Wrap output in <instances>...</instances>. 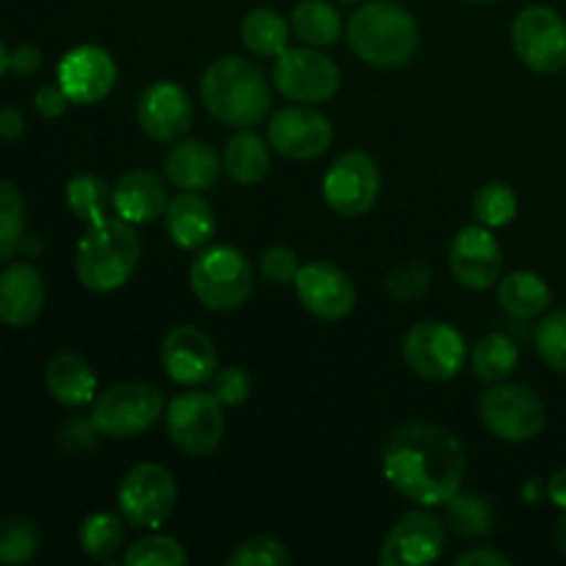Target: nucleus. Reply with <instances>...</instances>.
<instances>
[{
  "label": "nucleus",
  "instance_id": "a878e982",
  "mask_svg": "<svg viewBox=\"0 0 566 566\" xmlns=\"http://www.w3.org/2000/svg\"><path fill=\"white\" fill-rule=\"evenodd\" d=\"M497 302L514 318H536L545 313L553 302L547 282L534 271H514L497 285Z\"/></svg>",
  "mask_w": 566,
  "mask_h": 566
},
{
  "label": "nucleus",
  "instance_id": "393cba45",
  "mask_svg": "<svg viewBox=\"0 0 566 566\" xmlns=\"http://www.w3.org/2000/svg\"><path fill=\"white\" fill-rule=\"evenodd\" d=\"M44 385H48L50 396L61 403V407H86L97 390V376H94L92 365L75 352H61L44 368Z\"/></svg>",
  "mask_w": 566,
  "mask_h": 566
},
{
  "label": "nucleus",
  "instance_id": "c03bdc74",
  "mask_svg": "<svg viewBox=\"0 0 566 566\" xmlns=\"http://www.w3.org/2000/svg\"><path fill=\"white\" fill-rule=\"evenodd\" d=\"M33 103H36V111L44 116V119H59V116L66 111V105H70V97H66L61 86L48 83V86L39 88Z\"/></svg>",
  "mask_w": 566,
  "mask_h": 566
},
{
  "label": "nucleus",
  "instance_id": "f257e3e1",
  "mask_svg": "<svg viewBox=\"0 0 566 566\" xmlns=\"http://www.w3.org/2000/svg\"><path fill=\"white\" fill-rule=\"evenodd\" d=\"M385 479L407 501L437 506L462 486V442L434 423H409L398 429L381 453Z\"/></svg>",
  "mask_w": 566,
  "mask_h": 566
},
{
  "label": "nucleus",
  "instance_id": "79ce46f5",
  "mask_svg": "<svg viewBox=\"0 0 566 566\" xmlns=\"http://www.w3.org/2000/svg\"><path fill=\"white\" fill-rule=\"evenodd\" d=\"M260 269H263V276L271 285H287V282H296V274L302 265H298V258L293 249L271 247L260 258Z\"/></svg>",
  "mask_w": 566,
  "mask_h": 566
},
{
  "label": "nucleus",
  "instance_id": "a18cd8bd",
  "mask_svg": "<svg viewBox=\"0 0 566 566\" xmlns=\"http://www.w3.org/2000/svg\"><path fill=\"white\" fill-rule=\"evenodd\" d=\"M39 66H42V50H39L36 44H20V48L11 50V70H14L17 75L28 77L33 75Z\"/></svg>",
  "mask_w": 566,
  "mask_h": 566
},
{
  "label": "nucleus",
  "instance_id": "0eeeda50",
  "mask_svg": "<svg viewBox=\"0 0 566 566\" xmlns=\"http://www.w3.org/2000/svg\"><path fill=\"white\" fill-rule=\"evenodd\" d=\"M166 431H169L171 446L186 457H208L224 437L221 401L213 392H180L166 407Z\"/></svg>",
  "mask_w": 566,
  "mask_h": 566
},
{
  "label": "nucleus",
  "instance_id": "bb28decb",
  "mask_svg": "<svg viewBox=\"0 0 566 566\" xmlns=\"http://www.w3.org/2000/svg\"><path fill=\"white\" fill-rule=\"evenodd\" d=\"M221 164H224V171L232 180L241 182V186H254V182L263 180L271 169L269 144L247 127V130H241L238 136L230 138Z\"/></svg>",
  "mask_w": 566,
  "mask_h": 566
},
{
  "label": "nucleus",
  "instance_id": "cd10ccee",
  "mask_svg": "<svg viewBox=\"0 0 566 566\" xmlns=\"http://www.w3.org/2000/svg\"><path fill=\"white\" fill-rule=\"evenodd\" d=\"M241 39L249 48V53L260 55V59H276V55L287 48L291 28H287L285 17H282L280 11L254 9L249 11L247 20H243Z\"/></svg>",
  "mask_w": 566,
  "mask_h": 566
},
{
  "label": "nucleus",
  "instance_id": "4be33fe9",
  "mask_svg": "<svg viewBox=\"0 0 566 566\" xmlns=\"http://www.w3.org/2000/svg\"><path fill=\"white\" fill-rule=\"evenodd\" d=\"M169 193L164 180L147 169H133L114 186V210L130 224H147L166 213Z\"/></svg>",
  "mask_w": 566,
  "mask_h": 566
},
{
  "label": "nucleus",
  "instance_id": "20e7f679",
  "mask_svg": "<svg viewBox=\"0 0 566 566\" xmlns=\"http://www.w3.org/2000/svg\"><path fill=\"white\" fill-rule=\"evenodd\" d=\"M142 260V241L130 221L108 216L99 224L88 227L77 243L75 271L77 280L92 293H111L125 285Z\"/></svg>",
  "mask_w": 566,
  "mask_h": 566
},
{
  "label": "nucleus",
  "instance_id": "ddd939ff",
  "mask_svg": "<svg viewBox=\"0 0 566 566\" xmlns=\"http://www.w3.org/2000/svg\"><path fill=\"white\" fill-rule=\"evenodd\" d=\"M381 191L379 166L365 153H343L324 177V202L337 216H363Z\"/></svg>",
  "mask_w": 566,
  "mask_h": 566
},
{
  "label": "nucleus",
  "instance_id": "6e6552de",
  "mask_svg": "<svg viewBox=\"0 0 566 566\" xmlns=\"http://www.w3.org/2000/svg\"><path fill=\"white\" fill-rule=\"evenodd\" d=\"M116 501H119L122 517L130 525H136V528H158L175 512L177 481L164 464H136L122 479Z\"/></svg>",
  "mask_w": 566,
  "mask_h": 566
},
{
  "label": "nucleus",
  "instance_id": "2f4dec72",
  "mask_svg": "<svg viewBox=\"0 0 566 566\" xmlns=\"http://www.w3.org/2000/svg\"><path fill=\"white\" fill-rule=\"evenodd\" d=\"M520 363V352L514 346V340L509 335H501V332H492V335L481 337L479 346L473 352V370L481 381H490V385H497V381L509 379L514 374Z\"/></svg>",
  "mask_w": 566,
  "mask_h": 566
},
{
  "label": "nucleus",
  "instance_id": "412c9836",
  "mask_svg": "<svg viewBox=\"0 0 566 566\" xmlns=\"http://www.w3.org/2000/svg\"><path fill=\"white\" fill-rule=\"evenodd\" d=\"M48 287L31 263H11L0 271V324L31 326L42 315Z\"/></svg>",
  "mask_w": 566,
  "mask_h": 566
},
{
  "label": "nucleus",
  "instance_id": "58836bf2",
  "mask_svg": "<svg viewBox=\"0 0 566 566\" xmlns=\"http://www.w3.org/2000/svg\"><path fill=\"white\" fill-rule=\"evenodd\" d=\"M293 556L280 539L271 536H254V539L243 542L235 547L227 564L230 566H285L291 564Z\"/></svg>",
  "mask_w": 566,
  "mask_h": 566
},
{
  "label": "nucleus",
  "instance_id": "5701e85b",
  "mask_svg": "<svg viewBox=\"0 0 566 566\" xmlns=\"http://www.w3.org/2000/svg\"><path fill=\"white\" fill-rule=\"evenodd\" d=\"M219 153L208 142H180L166 155V177L180 191H210L219 180Z\"/></svg>",
  "mask_w": 566,
  "mask_h": 566
},
{
  "label": "nucleus",
  "instance_id": "49530a36",
  "mask_svg": "<svg viewBox=\"0 0 566 566\" xmlns=\"http://www.w3.org/2000/svg\"><path fill=\"white\" fill-rule=\"evenodd\" d=\"M512 558L503 556V553L490 551V547H473V551L462 553L457 558V566H509Z\"/></svg>",
  "mask_w": 566,
  "mask_h": 566
},
{
  "label": "nucleus",
  "instance_id": "c756f323",
  "mask_svg": "<svg viewBox=\"0 0 566 566\" xmlns=\"http://www.w3.org/2000/svg\"><path fill=\"white\" fill-rule=\"evenodd\" d=\"M66 205L77 219L94 227L108 219V210L114 208V188L97 175H75L66 182Z\"/></svg>",
  "mask_w": 566,
  "mask_h": 566
},
{
  "label": "nucleus",
  "instance_id": "423d86ee",
  "mask_svg": "<svg viewBox=\"0 0 566 566\" xmlns=\"http://www.w3.org/2000/svg\"><path fill=\"white\" fill-rule=\"evenodd\" d=\"M164 412V396L147 381H119L99 392L92 407L97 431L111 440H127L153 429Z\"/></svg>",
  "mask_w": 566,
  "mask_h": 566
},
{
  "label": "nucleus",
  "instance_id": "3c124183",
  "mask_svg": "<svg viewBox=\"0 0 566 566\" xmlns=\"http://www.w3.org/2000/svg\"><path fill=\"white\" fill-rule=\"evenodd\" d=\"M20 252H25L28 258H36V254L42 252V241H39L36 235H25V238H22V247H20Z\"/></svg>",
  "mask_w": 566,
  "mask_h": 566
},
{
  "label": "nucleus",
  "instance_id": "5fc2aeb1",
  "mask_svg": "<svg viewBox=\"0 0 566 566\" xmlns=\"http://www.w3.org/2000/svg\"><path fill=\"white\" fill-rule=\"evenodd\" d=\"M473 3H492V0H473Z\"/></svg>",
  "mask_w": 566,
  "mask_h": 566
},
{
  "label": "nucleus",
  "instance_id": "f704fd0d",
  "mask_svg": "<svg viewBox=\"0 0 566 566\" xmlns=\"http://www.w3.org/2000/svg\"><path fill=\"white\" fill-rule=\"evenodd\" d=\"M39 553V531L28 517L0 520V564L20 566Z\"/></svg>",
  "mask_w": 566,
  "mask_h": 566
},
{
  "label": "nucleus",
  "instance_id": "f03ea898",
  "mask_svg": "<svg viewBox=\"0 0 566 566\" xmlns=\"http://www.w3.org/2000/svg\"><path fill=\"white\" fill-rule=\"evenodd\" d=\"M202 103L221 125L247 130L263 122L271 108V88L254 61L224 55L202 75Z\"/></svg>",
  "mask_w": 566,
  "mask_h": 566
},
{
  "label": "nucleus",
  "instance_id": "8fccbe9b",
  "mask_svg": "<svg viewBox=\"0 0 566 566\" xmlns=\"http://www.w3.org/2000/svg\"><path fill=\"white\" fill-rule=\"evenodd\" d=\"M542 490H545V484H542L539 479H531L528 484L523 486L525 503H539L542 501Z\"/></svg>",
  "mask_w": 566,
  "mask_h": 566
},
{
  "label": "nucleus",
  "instance_id": "7c9ffc66",
  "mask_svg": "<svg viewBox=\"0 0 566 566\" xmlns=\"http://www.w3.org/2000/svg\"><path fill=\"white\" fill-rule=\"evenodd\" d=\"M448 523H451L453 534L464 536V539H479L486 536L495 525V509L486 497L473 495V492H457L446 501Z\"/></svg>",
  "mask_w": 566,
  "mask_h": 566
},
{
  "label": "nucleus",
  "instance_id": "de8ad7c7",
  "mask_svg": "<svg viewBox=\"0 0 566 566\" xmlns=\"http://www.w3.org/2000/svg\"><path fill=\"white\" fill-rule=\"evenodd\" d=\"M22 133H25V116L17 108H11V105L0 108V138L3 142H17Z\"/></svg>",
  "mask_w": 566,
  "mask_h": 566
},
{
  "label": "nucleus",
  "instance_id": "4468645a",
  "mask_svg": "<svg viewBox=\"0 0 566 566\" xmlns=\"http://www.w3.org/2000/svg\"><path fill=\"white\" fill-rule=\"evenodd\" d=\"M332 122L310 105H291L271 116L269 144L287 160L318 158L332 144Z\"/></svg>",
  "mask_w": 566,
  "mask_h": 566
},
{
  "label": "nucleus",
  "instance_id": "39448f33",
  "mask_svg": "<svg viewBox=\"0 0 566 566\" xmlns=\"http://www.w3.org/2000/svg\"><path fill=\"white\" fill-rule=\"evenodd\" d=\"M191 291L199 302L216 313L243 307L252 296L254 274L247 254L230 243H219L199 254L191 263Z\"/></svg>",
  "mask_w": 566,
  "mask_h": 566
},
{
  "label": "nucleus",
  "instance_id": "6ab92c4d",
  "mask_svg": "<svg viewBox=\"0 0 566 566\" xmlns=\"http://www.w3.org/2000/svg\"><path fill=\"white\" fill-rule=\"evenodd\" d=\"M451 271L459 285L486 291L503 274V249L490 227L473 224L457 232L451 243Z\"/></svg>",
  "mask_w": 566,
  "mask_h": 566
},
{
  "label": "nucleus",
  "instance_id": "a211bd4d",
  "mask_svg": "<svg viewBox=\"0 0 566 566\" xmlns=\"http://www.w3.org/2000/svg\"><path fill=\"white\" fill-rule=\"evenodd\" d=\"M136 114L142 130L164 144L180 142L193 125L191 97L186 88L171 81H158L144 88Z\"/></svg>",
  "mask_w": 566,
  "mask_h": 566
},
{
  "label": "nucleus",
  "instance_id": "7ed1b4c3",
  "mask_svg": "<svg viewBox=\"0 0 566 566\" xmlns=\"http://www.w3.org/2000/svg\"><path fill=\"white\" fill-rule=\"evenodd\" d=\"M348 44L359 61L379 70L409 64L418 53V22L392 0H374L354 11L348 22Z\"/></svg>",
  "mask_w": 566,
  "mask_h": 566
},
{
  "label": "nucleus",
  "instance_id": "a19ab883",
  "mask_svg": "<svg viewBox=\"0 0 566 566\" xmlns=\"http://www.w3.org/2000/svg\"><path fill=\"white\" fill-rule=\"evenodd\" d=\"M210 390L219 398L221 407H238L252 392V379H249V374L243 368L230 365V368L216 370L213 379H210Z\"/></svg>",
  "mask_w": 566,
  "mask_h": 566
},
{
  "label": "nucleus",
  "instance_id": "6e6d98bb",
  "mask_svg": "<svg viewBox=\"0 0 566 566\" xmlns=\"http://www.w3.org/2000/svg\"><path fill=\"white\" fill-rule=\"evenodd\" d=\"M340 3H359V0H340Z\"/></svg>",
  "mask_w": 566,
  "mask_h": 566
},
{
  "label": "nucleus",
  "instance_id": "9d476101",
  "mask_svg": "<svg viewBox=\"0 0 566 566\" xmlns=\"http://www.w3.org/2000/svg\"><path fill=\"white\" fill-rule=\"evenodd\" d=\"M514 53L528 70L553 75L566 66V20L551 6H528L512 25Z\"/></svg>",
  "mask_w": 566,
  "mask_h": 566
},
{
  "label": "nucleus",
  "instance_id": "c85d7f7f",
  "mask_svg": "<svg viewBox=\"0 0 566 566\" xmlns=\"http://www.w3.org/2000/svg\"><path fill=\"white\" fill-rule=\"evenodd\" d=\"M291 28L304 44H310V48H324V44H335L340 39L343 22L340 14L326 0H302L293 9Z\"/></svg>",
  "mask_w": 566,
  "mask_h": 566
},
{
  "label": "nucleus",
  "instance_id": "1a4fd4ad",
  "mask_svg": "<svg viewBox=\"0 0 566 566\" xmlns=\"http://www.w3.org/2000/svg\"><path fill=\"white\" fill-rule=\"evenodd\" d=\"M481 420L495 434L506 442H528L542 434L547 423V412L542 398L525 385H501L497 381L492 390L481 398Z\"/></svg>",
  "mask_w": 566,
  "mask_h": 566
},
{
  "label": "nucleus",
  "instance_id": "b1692460",
  "mask_svg": "<svg viewBox=\"0 0 566 566\" xmlns=\"http://www.w3.org/2000/svg\"><path fill=\"white\" fill-rule=\"evenodd\" d=\"M166 232L180 249H202L216 232L213 208L199 191H182L166 205Z\"/></svg>",
  "mask_w": 566,
  "mask_h": 566
},
{
  "label": "nucleus",
  "instance_id": "4c0bfd02",
  "mask_svg": "<svg viewBox=\"0 0 566 566\" xmlns=\"http://www.w3.org/2000/svg\"><path fill=\"white\" fill-rule=\"evenodd\" d=\"M536 348L553 370L566 374V310H556L542 318L536 326Z\"/></svg>",
  "mask_w": 566,
  "mask_h": 566
},
{
  "label": "nucleus",
  "instance_id": "2eb2a0df",
  "mask_svg": "<svg viewBox=\"0 0 566 566\" xmlns=\"http://www.w3.org/2000/svg\"><path fill=\"white\" fill-rule=\"evenodd\" d=\"M296 293L302 307L324 321L346 318L357 304V287H354L352 276L324 260H315V263L298 269Z\"/></svg>",
  "mask_w": 566,
  "mask_h": 566
},
{
  "label": "nucleus",
  "instance_id": "f8f14e48",
  "mask_svg": "<svg viewBox=\"0 0 566 566\" xmlns=\"http://www.w3.org/2000/svg\"><path fill=\"white\" fill-rule=\"evenodd\" d=\"M274 86L293 103H324L340 88V70L310 44L285 48L274 61Z\"/></svg>",
  "mask_w": 566,
  "mask_h": 566
},
{
  "label": "nucleus",
  "instance_id": "864d4df0",
  "mask_svg": "<svg viewBox=\"0 0 566 566\" xmlns=\"http://www.w3.org/2000/svg\"><path fill=\"white\" fill-rule=\"evenodd\" d=\"M6 70H11V53L6 50V44L0 42V77L6 75Z\"/></svg>",
  "mask_w": 566,
  "mask_h": 566
},
{
  "label": "nucleus",
  "instance_id": "9b49d317",
  "mask_svg": "<svg viewBox=\"0 0 566 566\" xmlns=\"http://www.w3.org/2000/svg\"><path fill=\"white\" fill-rule=\"evenodd\" d=\"M468 346L462 332L442 321L415 324L403 337V363L412 374L429 381H448L462 370Z\"/></svg>",
  "mask_w": 566,
  "mask_h": 566
},
{
  "label": "nucleus",
  "instance_id": "37998d69",
  "mask_svg": "<svg viewBox=\"0 0 566 566\" xmlns=\"http://www.w3.org/2000/svg\"><path fill=\"white\" fill-rule=\"evenodd\" d=\"M97 426H94V420H70V423L61 429V446L66 448L70 453H81V451H88V448L97 442Z\"/></svg>",
  "mask_w": 566,
  "mask_h": 566
},
{
  "label": "nucleus",
  "instance_id": "e433bc0d",
  "mask_svg": "<svg viewBox=\"0 0 566 566\" xmlns=\"http://www.w3.org/2000/svg\"><path fill=\"white\" fill-rule=\"evenodd\" d=\"M127 566H186L188 553L171 536H144L125 553Z\"/></svg>",
  "mask_w": 566,
  "mask_h": 566
},
{
  "label": "nucleus",
  "instance_id": "473e14b6",
  "mask_svg": "<svg viewBox=\"0 0 566 566\" xmlns=\"http://www.w3.org/2000/svg\"><path fill=\"white\" fill-rule=\"evenodd\" d=\"M77 536H81V547L86 556L97 558V562H105V558L119 553L122 545H125V523H122L116 514H108V512L88 514V517L81 523Z\"/></svg>",
  "mask_w": 566,
  "mask_h": 566
},
{
  "label": "nucleus",
  "instance_id": "aec40b11",
  "mask_svg": "<svg viewBox=\"0 0 566 566\" xmlns=\"http://www.w3.org/2000/svg\"><path fill=\"white\" fill-rule=\"evenodd\" d=\"M160 363L166 376L182 387H197L202 381L213 379L219 370V354L213 340L197 326H175L164 337L160 346Z\"/></svg>",
  "mask_w": 566,
  "mask_h": 566
},
{
  "label": "nucleus",
  "instance_id": "f3484780",
  "mask_svg": "<svg viewBox=\"0 0 566 566\" xmlns=\"http://www.w3.org/2000/svg\"><path fill=\"white\" fill-rule=\"evenodd\" d=\"M446 545L442 523L429 512H407L381 545V566H423L437 562Z\"/></svg>",
  "mask_w": 566,
  "mask_h": 566
},
{
  "label": "nucleus",
  "instance_id": "09e8293b",
  "mask_svg": "<svg viewBox=\"0 0 566 566\" xmlns=\"http://www.w3.org/2000/svg\"><path fill=\"white\" fill-rule=\"evenodd\" d=\"M547 495H551V501L556 503L558 509H564L566 512V468L553 475L551 484H547Z\"/></svg>",
  "mask_w": 566,
  "mask_h": 566
},
{
  "label": "nucleus",
  "instance_id": "dca6fc26",
  "mask_svg": "<svg viewBox=\"0 0 566 566\" xmlns=\"http://www.w3.org/2000/svg\"><path fill=\"white\" fill-rule=\"evenodd\" d=\"M59 86L75 105H94L108 97L116 86V64L108 50L81 44L70 50L59 64Z\"/></svg>",
  "mask_w": 566,
  "mask_h": 566
},
{
  "label": "nucleus",
  "instance_id": "72a5a7b5",
  "mask_svg": "<svg viewBox=\"0 0 566 566\" xmlns=\"http://www.w3.org/2000/svg\"><path fill=\"white\" fill-rule=\"evenodd\" d=\"M25 238V202L9 180H0V265L9 263Z\"/></svg>",
  "mask_w": 566,
  "mask_h": 566
},
{
  "label": "nucleus",
  "instance_id": "ea45409f",
  "mask_svg": "<svg viewBox=\"0 0 566 566\" xmlns=\"http://www.w3.org/2000/svg\"><path fill=\"white\" fill-rule=\"evenodd\" d=\"M431 285V271L423 263H409L398 265L396 271H390L385 280L387 293H390L396 302H412V298L423 296Z\"/></svg>",
  "mask_w": 566,
  "mask_h": 566
},
{
  "label": "nucleus",
  "instance_id": "603ef678",
  "mask_svg": "<svg viewBox=\"0 0 566 566\" xmlns=\"http://www.w3.org/2000/svg\"><path fill=\"white\" fill-rule=\"evenodd\" d=\"M553 539H556V547H558V553H562V556L566 558V517H564V520H558V525H556V534H553Z\"/></svg>",
  "mask_w": 566,
  "mask_h": 566
},
{
  "label": "nucleus",
  "instance_id": "c9c22d12",
  "mask_svg": "<svg viewBox=\"0 0 566 566\" xmlns=\"http://www.w3.org/2000/svg\"><path fill=\"white\" fill-rule=\"evenodd\" d=\"M473 216L479 224L490 227V230L506 227L517 216V193L506 182H490L475 193Z\"/></svg>",
  "mask_w": 566,
  "mask_h": 566
}]
</instances>
